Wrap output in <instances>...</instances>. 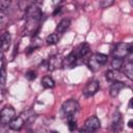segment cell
Segmentation results:
<instances>
[{
	"instance_id": "cell-33",
	"label": "cell",
	"mask_w": 133,
	"mask_h": 133,
	"mask_svg": "<svg viewBox=\"0 0 133 133\" xmlns=\"http://www.w3.org/2000/svg\"><path fill=\"white\" fill-rule=\"evenodd\" d=\"M50 133H58V132H57V131H51Z\"/></svg>"
},
{
	"instance_id": "cell-6",
	"label": "cell",
	"mask_w": 133,
	"mask_h": 133,
	"mask_svg": "<svg viewBox=\"0 0 133 133\" xmlns=\"http://www.w3.org/2000/svg\"><path fill=\"white\" fill-rule=\"evenodd\" d=\"M62 65H63V58L60 55L51 56L47 62V66L49 71H55L57 69H60Z\"/></svg>"
},
{
	"instance_id": "cell-5",
	"label": "cell",
	"mask_w": 133,
	"mask_h": 133,
	"mask_svg": "<svg viewBox=\"0 0 133 133\" xmlns=\"http://www.w3.org/2000/svg\"><path fill=\"white\" fill-rule=\"evenodd\" d=\"M79 110V105L78 103L71 99V100H68L66 102H64L62 104V112L64 115L66 116H72L73 114H75L77 111Z\"/></svg>"
},
{
	"instance_id": "cell-31",
	"label": "cell",
	"mask_w": 133,
	"mask_h": 133,
	"mask_svg": "<svg viewBox=\"0 0 133 133\" xmlns=\"http://www.w3.org/2000/svg\"><path fill=\"white\" fill-rule=\"evenodd\" d=\"M76 133H90V132H88V131L85 130V129H81V130H79V131L76 132Z\"/></svg>"
},
{
	"instance_id": "cell-9",
	"label": "cell",
	"mask_w": 133,
	"mask_h": 133,
	"mask_svg": "<svg viewBox=\"0 0 133 133\" xmlns=\"http://www.w3.org/2000/svg\"><path fill=\"white\" fill-rule=\"evenodd\" d=\"M77 56V58H83L85 57L89 51H90V48H89V45L86 44V43H83V44H80L76 49L73 50Z\"/></svg>"
},
{
	"instance_id": "cell-12",
	"label": "cell",
	"mask_w": 133,
	"mask_h": 133,
	"mask_svg": "<svg viewBox=\"0 0 133 133\" xmlns=\"http://www.w3.org/2000/svg\"><path fill=\"white\" fill-rule=\"evenodd\" d=\"M10 41H11V37H10L9 32H4L1 35V49H2V52H5V51L8 50V48L10 46Z\"/></svg>"
},
{
	"instance_id": "cell-3",
	"label": "cell",
	"mask_w": 133,
	"mask_h": 133,
	"mask_svg": "<svg viewBox=\"0 0 133 133\" xmlns=\"http://www.w3.org/2000/svg\"><path fill=\"white\" fill-rule=\"evenodd\" d=\"M108 60L107 55L102 54V53H96L94 54L89 60H88V66L92 72H97L100 70L102 65H104Z\"/></svg>"
},
{
	"instance_id": "cell-29",
	"label": "cell",
	"mask_w": 133,
	"mask_h": 133,
	"mask_svg": "<svg viewBox=\"0 0 133 133\" xmlns=\"http://www.w3.org/2000/svg\"><path fill=\"white\" fill-rule=\"evenodd\" d=\"M60 10H61V7H60V6L56 7V8H55V10H54V12H53V15H54V16H55V15H57L58 12H60Z\"/></svg>"
},
{
	"instance_id": "cell-22",
	"label": "cell",
	"mask_w": 133,
	"mask_h": 133,
	"mask_svg": "<svg viewBox=\"0 0 133 133\" xmlns=\"http://www.w3.org/2000/svg\"><path fill=\"white\" fill-rule=\"evenodd\" d=\"M113 3H114L113 0H103V1H100V6L103 8H106L110 5H112Z\"/></svg>"
},
{
	"instance_id": "cell-25",
	"label": "cell",
	"mask_w": 133,
	"mask_h": 133,
	"mask_svg": "<svg viewBox=\"0 0 133 133\" xmlns=\"http://www.w3.org/2000/svg\"><path fill=\"white\" fill-rule=\"evenodd\" d=\"M68 127H69V130L70 131H75V129H76V127H77V123H76V121H74V119H70L69 122H68Z\"/></svg>"
},
{
	"instance_id": "cell-24",
	"label": "cell",
	"mask_w": 133,
	"mask_h": 133,
	"mask_svg": "<svg viewBox=\"0 0 133 133\" xmlns=\"http://www.w3.org/2000/svg\"><path fill=\"white\" fill-rule=\"evenodd\" d=\"M26 78L29 80V81H33L35 78H36V73L34 71H28L26 73Z\"/></svg>"
},
{
	"instance_id": "cell-10",
	"label": "cell",
	"mask_w": 133,
	"mask_h": 133,
	"mask_svg": "<svg viewBox=\"0 0 133 133\" xmlns=\"http://www.w3.org/2000/svg\"><path fill=\"white\" fill-rule=\"evenodd\" d=\"M24 123H25V121H24L21 116H19V117H15V118L9 123L8 126H9V129H11V130L20 131V130L23 128Z\"/></svg>"
},
{
	"instance_id": "cell-21",
	"label": "cell",
	"mask_w": 133,
	"mask_h": 133,
	"mask_svg": "<svg viewBox=\"0 0 133 133\" xmlns=\"http://www.w3.org/2000/svg\"><path fill=\"white\" fill-rule=\"evenodd\" d=\"M6 79V71H5V65H4V57L2 53V68H1V84L4 85Z\"/></svg>"
},
{
	"instance_id": "cell-19",
	"label": "cell",
	"mask_w": 133,
	"mask_h": 133,
	"mask_svg": "<svg viewBox=\"0 0 133 133\" xmlns=\"http://www.w3.org/2000/svg\"><path fill=\"white\" fill-rule=\"evenodd\" d=\"M122 65H123V59H122V58H116V57H114L113 60L111 61V66H112L114 70L121 69Z\"/></svg>"
},
{
	"instance_id": "cell-23",
	"label": "cell",
	"mask_w": 133,
	"mask_h": 133,
	"mask_svg": "<svg viewBox=\"0 0 133 133\" xmlns=\"http://www.w3.org/2000/svg\"><path fill=\"white\" fill-rule=\"evenodd\" d=\"M41 45H42V39L39 38V37H34L33 39H32V44H31V47L32 48H38V47H41Z\"/></svg>"
},
{
	"instance_id": "cell-14",
	"label": "cell",
	"mask_w": 133,
	"mask_h": 133,
	"mask_svg": "<svg viewBox=\"0 0 133 133\" xmlns=\"http://www.w3.org/2000/svg\"><path fill=\"white\" fill-rule=\"evenodd\" d=\"M70 25H71V21H70L69 19H63V20H61V21L58 23V25L56 26V32H57V33H62V32H64V31L70 27Z\"/></svg>"
},
{
	"instance_id": "cell-16",
	"label": "cell",
	"mask_w": 133,
	"mask_h": 133,
	"mask_svg": "<svg viewBox=\"0 0 133 133\" xmlns=\"http://www.w3.org/2000/svg\"><path fill=\"white\" fill-rule=\"evenodd\" d=\"M42 84L45 88H53L55 85V82L50 76H45L42 79Z\"/></svg>"
},
{
	"instance_id": "cell-7",
	"label": "cell",
	"mask_w": 133,
	"mask_h": 133,
	"mask_svg": "<svg viewBox=\"0 0 133 133\" xmlns=\"http://www.w3.org/2000/svg\"><path fill=\"white\" fill-rule=\"evenodd\" d=\"M99 88H100L99 82H98L97 80H91V81H89V82L86 84V86L84 87V89H83V95H84L85 97H91V96H94V95L99 90Z\"/></svg>"
},
{
	"instance_id": "cell-34",
	"label": "cell",
	"mask_w": 133,
	"mask_h": 133,
	"mask_svg": "<svg viewBox=\"0 0 133 133\" xmlns=\"http://www.w3.org/2000/svg\"><path fill=\"white\" fill-rule=\"evenodd\" d=\"M28 133H34L33 131H28Z\"/></svg>"
},
{
	"instance_id": "cell-18",
	"label": "cell",
	"mask_w": 133,
	"mask_h": 133,
	"mask_svg": "<svg viewBox=\"0 0 133 133\" xmlns=\"http://www.w3.org/2000/svg\"><path fill=\"white\" fill-rule=\"evenodd\" d=\"M46 42H47L48 45H55V44L58 42V35H57V33H52V34H50V35L47 37Z\"/></svg>"
},
{
	"instance_id": "cell-26",
	"label": "cell",
	"mask_w": 133,
	"mask_h": 133,
	"mask_svg": "<svg viewBox=\"0 0 133 133\" xmlns=\"http://www.w3.org/2000/svg\"><path fill=\"white\" fill-rule=\"evenodd\" d=\"M9 4H10V2H9V1H5V0H1V1H0V8H1V10L3 11L4 9H6V8H8V6H9Z\"/></svg>"
},
{
	"instance_id": "cell-32",
	"label": "cell",
	"mask_w": 133,
	"mask_h": 133,
	"mask_svg": "<svg viewBox=\"0 0 133 133\" xmlns=\"http://www.w3.org/2000/svg\"><path fill=\"white\" fill-rule=\"evenodd\" d=\"M129 107L130 108H133V98H131L130 101H129Z\"/></svg>"
},
{
	"instance_id": "cell-20",
	"label": "cell",
	"mask_w": 133,
	"mask_h": 133,
	"mask_svg": "<svg viewBox=\"0 0 133 133\" xmlns=\"http://www.w3.org/2000/svg\"><path fill=\"white\" fill-rule=\"evenodd\" d=\"M116 77H117V74L115 71H108L106 73V79L110 82H114L116 81Z\"/></svg>"
},
{
	"instance_id": "cell-2",
	"label": "cell",
	"mask_w": 133,
	"mask_h": 133,
	"mask_svg": "<svg viewBox=\"0 0 133 133\" xmlns=\"http://www.w3.org/2000/svg\"><path fill=\"white\" fill-rule=\"evenodd\" d=\"M133 54V43H118L113 49V55L116 58H124Z\"/></svg>"
},
{
	"instance_id": "cell-13",
	"label": "cell",
	"mask_w": 133,
	"mask_h": 133,
	"mask_svg": "<svg viewBox=\"0 0 133 133\" xmlns=\"http://www.w3.org/2000/svg\"><path fill=\"white\" fill-rule=\"evenodd\" d=\"M78 58H77V56H76V54H75V52L74 51H72L64 59H63V65L66 68H73L74 65H75V63H76V60H77Z\"/></svg>"
},
{
	"instance_id": "cell-1",
	"label": "cell",
	"mask_w": 133,
	"mask_h": 133,
	"mask_svg": "<svg viewBox=\"0 0 133 133\" xmlns=\"http://www.w3.org/2000/svg\"><path fill=\"white\" fill-rule=\"evenodd\" d=\"M42 18V8L38 4L32 3L26 10V23L25 30L27 34H34L39 26V21Z\"/></svg>"
},
{
	"instance_id": "cell-8",
	"label": "cell",
	"mask_w": 133,
	"mask_h": 133,
	"mask_svg": "<svg viewBox=\"0 0 133 133\" xmlns=\"http://www.w3.org/2000/svg\"><path fill=\"white\" fill-rule=\"evenodd\" d=\"M100 119L97 117V116H90L88 117L86 121H85V124H84V129L87 130L88 132H94L96 130H98L100 128Z\"/></svg>"
},
{
	"instance_id": "cell-27",
	"label": "cell",
	"mask_w": 133,
	"mask_h": 133,
	"mask_svg": "<svg viewBox=\"0 0 133 133\" xmlns=\"http://www.w3.org/2000/svg\"><path fill=\"white\" fill-rule=\"evenodd\" d=\"M0 133H8V127H5V125H2Z\"/></svg>"
},
{
	"instance_id": "cell-28",
	"label": "cell",
	"mask_w": 133,
	"mask_h": 133,
	"mask_svg": "<svg viewBox=\"0 0 133 133\" xmlns=\"http://www.w3.org/2000/svg\"><path fill=\"white\" fill-rule=\"evenodd\" d=\"M33 51H34V48H32L31 46H29V47L26 49V53H27V54H30V53H32Z\"/></svg>"
},
{
	"instance_id": "cell-17",
	"label": "cell",
	"mask_w": 133,
	"mask_h": 133,
	"mask_svg": "<svg viewBox=\"0 0 133 133\" xmlns=\"http://www.w3.org/2000/svg\"><path fill=\"white\" fill-rule=\"evenodd\" d=\"M124 74L131 80H133V62H128L124 66Z\"/></svg>"
},
{
	"instance_id": "cell-11",
	"label": "cell",
	"mask_w": 133,
	"mask_h": 133,
	"mask_svg": "<svg viewBox=\"0 0 133 133\" xmlns=\"http://www.w3.org/2000/svg\"><path fill=\"white\" fill-rule=\"evenodd\" d=\"M125 83H123L122 81H114L111 86H110V96L111 97H116L119 92L121 89H123L125 87Z\"/></svg>"
},
{
	"instance_id": "cell-4",
	"label": "cell",
	"mask_w": 133,
	"mask_h": 133,
	"mask_svg": "<svg viewBox=\"0 0 133 133\" xmlns=\"http://www.w3.org/2000/svg\"><path fill=\"white\" fill-rule=\"evenodd\" d=\"M16 111L11 106L4 107L0 112V122L2 125H9V123L15 118Z\"/></svg>"
},
{
	"instance_id": "cell-15",
	"label": "cell",
	"mask_w": 133,
	"mask_h": 133,
	"mask_svg": "<svg viewBox=\"0 0 133 133\" xmlns=\"http://www.w3.org/2000/svg\"><path fill=\"white\" fill-rule=\"evenodd\" d=\"M121 113L118 111H116V115H113V119H112V129L118 131L122 128V123H121Z\"/></svg>"
},
{
	"instance_id": "cell-30",
	"label": "cell",
	"mask_w": 133,
	"mask_h": 133,
	"mask_svg": "<svg viewBox=\"0 0 133 133\" xmlns=\"http://www.w3.org/2000/svg\"><path fill=\"white\" fill-rule=\"evenodd\" d=\"M128 127L131 128V129H133V119H130V121L128 122Z\"/></svg>"
}]
</instances>
